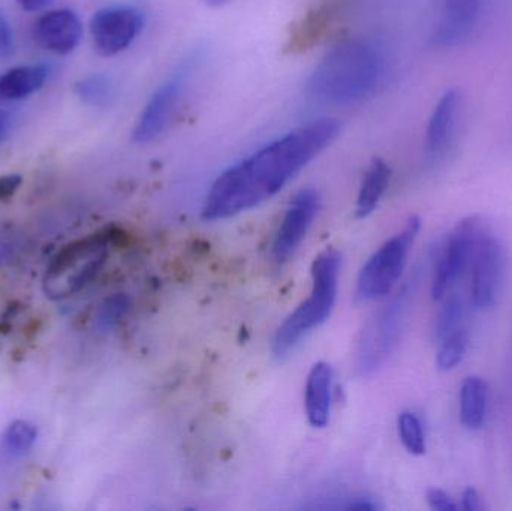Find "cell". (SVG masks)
Listing matches in <instances>:
<instances>
[{"label":"cell","mask_w":512,"mask_h":511,"mask_svg":"<svg viewBox=\"0 0 512 511\" xmlns=\"http://www.w3.org/2000/svg\"><path fill=\"white\" fill-rule=\"evenodd\" d=\"M489 386L481 377H468L460 387V420L465 428L478 431L487 416Z\"/></svg>","instance_id":"cell-18"},{"label":"cell","mask_w":512,"mask_h":511,"mask_svg":"<svg viewBox=\"0 0 512 511\" xmlns=\"http://www.w3.org/2000/svg\"><path fill=\"white\" fill-rule=\"evenodd\" d=\"M75 93L90 107H107L114 99L113 80L105 74L89 75L75 84Z\"/></svg>","instance_id":"cell-20"},{"label":"cell","mask_w":512,"mask_h":511,"mask_svg":"<svg viewBox=\"0 0 512 511\" xmlns=\"http://www.w3.org/2000/svg\"><path fill=\"white\" fill-rule=\"evenodd\" d=\"M36 438H38V432L32 423L26 422V420H17L6 429L5 435H3V447L9 455L20 458L32 450Z\"/></svg>","instance_id":"cell-22"},{"label":"cell","mask_w":512,"mask_h":511,"mask_svg":"<svg viewBox=\"0 0 512 511\" xmlns=\"http://www.w3.org/2000/svg\"><path fill=\"white\" fill-rule=\"evenodd\" d=\"M333 368L319 362L310 369L304 389L306 416L313 428L322 429L328 425L333 405Z\"/></svg>","instance_id":"cell-15"},{"label":"cell","mask_w":512,"mask_h":511,"mask_svg":"<svg viewBox=\"0 0 512 511\" xmlns=\"http://www.w3.org/2000/svg\"><path fill=\"white\" fill-rule=\"evenodd\" d=\"M15 50L14 29L5 12L0 11V59L11 57Z\"/></svg>","instance_id":"cell-25"},{"label":"cell","mask_w":512,"mask_h":511,"mask_svg":"<svg viewBox=\"0 0 512 511\" xmlns=\"http://www.w3.org/2000/svg\"><path fill=\"white\" fill-rule=\"evenodd\" d=\"M507 269V252L498 239L489 234L481 242L472 270V303L475 308L486 311L493 308L501 291Z\"/></svg>","instance_id":"cell-10"},{"label":"cell","mask_w":512,"mask_h":511,"mask_svg":"<svg viewBox=\"0 0 512 511\" xmlns=\"http://www.w3.org/2000/svg\"><path fill=\"white\" fill-rule=\"evenodd\" d=\"M182 81L179 78L162 84L147 101L132 138L135 143L146 144L158 140L173 123L182 99Z\"/></svg>","instance_id":"cell-11"},{"label":"cell","mask_w":512,"mask_h":511,"mask_svg":"<svg viewBox=\"0 0 512 511\" xmlns=\"http://www.w3.org/2000/svg\"><path fill=\"white\" fill-rule=\"evenodd\" d=\"M444 18L429 36L433 48H450L463 44L474 32L484 8V0H442Z\"/></svg>","instance_id":"cell-13"},{"label":"cell","mask_w":512,"mask_h":511,"mask_svg":"<svg viewBox=\"0 0 512 511\" xmlns=\"http://www.w3.org/2000/svg\"><path fill=\"white\" fill-rule=\"evenodd\" d=\"M463 509L468 511H483L484 504L480 494L474 488H466L462 495Z\"/></svg>","instance_id":"cell-28"},{"label":"cell","mask_w":512,"mask_h":511,"mask_svg":"<svg viewBox=\"0 0 512 511\" xmlns=\"http://www.w3.org/2000/svg\"><path fill=\"white\" fill-rule=\"evenodd\" d=\"M489 234L483 216H468L454 227L436 257L432 279V297L435 302H441L463 273L471 269L481 242Z\"/></svg>","instance_id":"cell-7"},{"label":"cell","mask_w":512,"mask_h":511,"mask_svg":"<svg viewBox=\"0 0 512 511\" xmlns=\"http://www.w3.org/2000/svg\"><path fill=\"white\" fill-rule=\"evenodd\" d=\"M342 255L330 249L313 261L312 290L309 297L285 318L274 332L271 351L277 360H283L297 345L327 321L336 305Z\"/></svg>","instance_id":"cell-3"},{"label":"cell","mask_w":512,"mask_h":511,"mask_svg":"<svg viewBox=\"0 0 512 511\" xmlns=\"http://www.w3.org/2000/svg\"><path fill=\"white\" fill-rule=\"evenodd\" d=\"M460 102H462V95L459 90L450 89L441 96L433 110L426 129V141H424L427 159L432 164L441 161L450 149L454 126L459 116Z\"/></svg>","instance_id":"cell-14"},{"label":"cell","mask_w":512,"mask_h":511,"mask_svg":"<svg viewBox=\"0 0 512 511\" xmlns=\"http://www.w3.org/2000/svg\"><path fill=\"white\" fill-rule=\"evenodd\" d=\"M427 503L436 511H456L457 506L453 498L442 491V489L432 488L427 491Z\"/></svg>","instance_id":"cell-26"},{"label":"cell","mask_w":512,"mask_h":511,"mask_svg":"<svg viewBox=\"0 0 512 511\" xmlns=\"http://www.w3.org/2000/svg\"><path fill=\"white\" fill-rule=\"evenodd\" d=\"M415 284V281L406 282L364 327L357 348V366L361 374H373L393 353L402 335Z\"/></svg>","instance_id":"cell-4"},{"label":"cell","mask_w":512,"mask_h":511,"mask_svg":"<svg viewBox=\"0 0 512 511\" xmlns=\"http://www.w3.org/2000/svg\"><path fill=\"white\" fill-rule=\"evenodd\" d=\"M32 36L44 50L59 56L72 53L83 38L80 18L71 9H57L33 23Z\"/></svg>","instance_id":"cell-12"},{"label":"cell","mask_w":512,"mask_h":511,"mask_svg":"<svg viewBox=\"0 0 512 511\" xmlns=\"http://www.w3.org/2000/svg\"><path fill=\"white\" fill-rule=\"evenodd\" d=\"M321 195L316 189L298 191L289 203L271 242V258L277 266L285 264L300 248L321 210Z\"/></svg>","instance_id":"cell-8"},{"label":"cell","mask_w":512,"mask_h":511,"mask_svg":"<svg viewBox=\"0 0 512 511\" xmlns=\"http://www.w3.org/2000/svg\"><path fill=\"white\" fill-rule=\"evenodd\" d=\"M421 231L420 216H411L396 236L384 243L358 273L357 296L364 302L384 299L402 278L412 245Z\"/></svg>","instance_id":"cell-5"},{"label":"cell","mask_w":512,"mask_h":511,"mask_svg":"<svg viewBox=\"0 0 512 511\" xmlns=\"http://www.w3.org/2000/svg\"><path fill=\"white\" fill-rule=\"evenodd\" d=\"M391 176L393 171L384 159H373L364 174L360 192H358L357 204H355L357 218H367L378 209L379 203L390 186Z\"/></svg>","instance_id":"cell-17"},{"label":"cell","mask_w":512,"mask_h":511,"mask_svg":"<svg viewBox=\"0 0 512 511\" xmlns=\"http://www.w3.org/2000/svg\"><path fill=\"white\" fill-rule=\"evenodd\" d=\"M209 6H213V8H219V6L227 5L230 0H204Z\"/></svg>","instance_id":"cell-30"},{"label":"cell","mask_w":512,"mask_h":511,"mask_svg":"<svg viewBox=\"0 0 512 511\" xmlns=\"http://www.w3.org/2000/svg\"><path fill=\"white\" fill-rule=\"evenodd\" d=\"M47 78V66H15L0 75V101L15 102L29 98L44 87Z\"/></svg>","instance_id":"cell-16"},{"label":"cell","mask_w":512,"mask_h":511,"mask_svg":"<svg viewBox=\"0 0 512 511\" xmlns=\"http://www.w3.org/2000/svg\"><path fill=\"white\" fill-rule=\"evenodd\" d=\"M339 132V120H313L228 168L207 192L203 219L224 221L261 206L324 152Z\"/></svg>","instance_id":"cell-1"},{"label":"cell","mask_w":512,"mask_h":511,"mask_svg":"<svg viewBox=\"0 0 512 511\" xmlns=\"http://www.w3.org/2000/svg\"><path fill=\"white\" fill-rule=\"evenodd\" d=\"M131 308V300L125 294H114L99 306L96 314V326L101 330H110L122 320L123 315Z\"/></svg>","instance_id":"cell-24"},{"label":"cell","mask_w":512,"mask_h":511,"mask_svg":"<svg viewBox=\"0 0 512 511\" xmlns=\"http://www.w3.org/2000/svg\"><path fill=\"white\" fill-rule=\"evenodd\" d=\"M0 251H2V248H0Z\"/></svg>","instance_id":"cell-32"},{"label":"cell","mask_w":512,"mask_h":511,"mask_svg":"<svg viewBox=\"0 0 512 511\" xmlns=\"http://www.w3.org/2000/svg\"><path fill=\"white\" fill-rule=\"evenodd\" d=\"M442 308L439 309L435 323V341L444 342L450 336L462 332L463 318H465V302L459 294L445 296Z\"/></svg>","instance_id":"cell-19"},{"label":"cell","mask_w":512,"mask_h":511,"mask_svg":"<svg viewBox=\"0 0 512 511\" xmlns=\"http://www.w3.org/2000/svg\"><path fill=\"white\" fill-rule=\"evenodd\" d=\"M107 239L90 236L63 248L56 255L44 278V290L51 299H65L86 287L105 260Z\"/></svg>","instance_id":"cell-6"},{"label":"cell","mask_w":512,"mask_h":511,"mask_svg":"<svg viewBox=\"0 0 512 511\" xmlns=\"http://www.w3.org/2000/svg\"><path fill=\"white\" fill-rule=\"evenodd\" d=\"M21 177L17 174H8V176L0 177V200L11 198L12 195L20 188Z\"/></svg>","instance_id":"cell-27"},{"label":"cell","mask_w":512,"mask_h":511,"mask_svg":"<svg viewBox=\"0 0 512 511\" xmlns=\"http://www.w3.org/2000/svg\"><path fill=\"white\" fill-rule=\"evenodd\" d=\"M6 131V123H5V117L0 114V140H2L3 135H5Z\"/></svg>","instance_id":"cell-31"},{"label":"cell","mask_w":512,"mask_h":511,"mask_svg":"<svg viewBox=\"0 0 512 511\" xmlns=\"http://www.w3.org/2000/svg\"><path fill=\"white\" fill-rule=\"evenodd\" d=\"M143 24V15L134 6L117 5L99 9L90 21L93 44L104 56H114L137 39Z\"/></svg>","instance_id":"cell-9"},{"label":"cell","mask_w":512,"mask_h":511,"mask_svg":"<svg viewBox=\"0 0 512 511\" xmlns=\"http://www.w3.org/2000/svg\"><path fill=\"white\" fill-rule=\"evenodd\" d=\"M400 441L411 455L421 456L426 453V434L420 417L412 411H403L397 420Z\"/></svg>","instance_id":"cell-21"},{"label":"cell","mask_w":512,"mask_h":511,"mask_svg":"<svg viewBox=\"0 0 512 511\" xmlns=\"http://www.w3.org/2000/svg\"><path fill=\"white\" fill-rule=\"evenodd\" d=\"M466 348H468V336L463 330L441 342L438 356H436V366L439 371L448 372L456 369L465 357Z\"/></svg>","instance_id":"cell-23"},{"label":"cell","mask_w":512,"mask_h":511,"mask_svg":"<svg viewBox=\"0 0 512 511\" xmlns=\"http://www.w3.org/2000/svg\"><path fill=\"white\" fill-rule=\"evenodd\" d=\"M18 5L27 12H38L50 6L54 0H17Z\"/></svg>","instance_id":"cell-29"},{"label":"cell","mask_w":512,"mask_h":511,"mask_svg":"<svg viewBox=\"0 0 512 511\" xmlns=\"http://www.w3.org/2000/svg\"><path fill=\"white\" fill-rule=\"evenodd\" d=\"M385 74L381 48L369 39H346L331 48L307 81L310 98L325 105H351L369 98Z\"/></svg>","instance_id":"cell-2"}]
</instances>
